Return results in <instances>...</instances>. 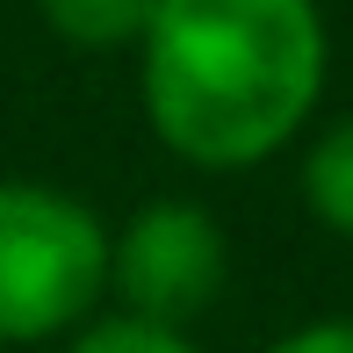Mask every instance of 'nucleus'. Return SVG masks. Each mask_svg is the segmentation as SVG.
Instances as JSON below:
<instances>
[{"label": "nucleus", "mask_w": 353, "mask_h": 353, "mask_svg": "<svg viewBox=\"0 0 353 353\" xmlns=\"http://www.w3.org/2000/svg\"><path fill=\"white\" fill-rule=\"evenodd\" d=\"M325 94L317 0H159L144 116L188 166H260Z\"/></svg>", "instance_id": "f257e3e1"}, {"label": "nucleus", "mask_w": 353, "mask_h": 353, "mask_svg": "<svg viewBox=\"0 0 353 353\" xmlns=\"http://www.w3.org/2000/svg\"><path fill=\"white\" fill-rule=\"evenodd\" d=\"M43 29L79 43V51H116V43H144L159 0H37Z\"/></svg>", "instance_id": "20e7f679"}, {"label": "nucleus", "mask_w": 353, "mask_h": 353, "mask_svg": "<svg viewBox=\"0 0 353 353\" xmlns=\"http://www.w3.org/2000/svg\"><path fill=\"white\" fill-rule=\"evenodd\" d=\"M72 353H195V346H188V332L152 325V317H108V325L79 332Z\"/></svg>", "instance_id": "423d86ee"}, {"label": "nucleus", "mask_w": 353, "mask_h": 353, "mask_svg": "<svg viewBox=\"0 0 353 353\" xmlns=\"http://www.w3.org/2000/svg\"><path fill=\"white\" fill-rule=\"evenodd\" d=\"M108 223L65 188L0 181V346L58 339L108 288Z\"/></svg>", "instance_id": "f03ea898"}, {"label": "nucleus", "mask_w": 353, "mask_h": 353, "mask_svg": "<svg viewBox=\"0 0 353 353\" xmlns=\"http://www.w3.org/2000/svg\"><path fill=\"white\" fill-rule=\"evenodd\" d=\"M223 274H231V252H223V231L202 202L137 210L108 252V288L123 296V317H152L173 332L216 303Z\"/></svg>", "instance_id": "7ed1b4c3"}, {"label": "nucleus", "mask_w": 353, "mask_h": 353, "mask_svg": "<svg viewBox=\"0 0 353 353\" xmlns=\"http://www.w3.org/2000/svg\"><path fill=\"white\" fill-rule=\"evenodd\" d=\"M267 353H353V317H325V325H303V332H288V339H274Z\"/></svg>", "instance_id": "0eeeda50"}, {"label": "nucleus", "mask_w": 353, "mask_h": 353, "mask_svg": "<svg viewBox=\"0 0 353 353\" xmlns=\"http://www.w3.org/2000/svg\"><path fill=\"white\" fill-rule=\"evenodd\" d=\"M303 195H310V210H317L325 231L353 238V116L332 123V130L310 144V159H303Z\"/></svg>", "instance_id": "39448f33"}]
</instances>
